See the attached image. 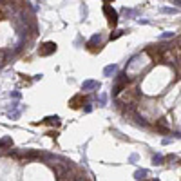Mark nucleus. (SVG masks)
I'll return each instance as SVG.
<instances>
[{
  "label": "nucleus",
  "mask_w": 181,
  "mask_h": 181,
  "mask_svg": "<svg viewBox=\"0 0 181 181\" xmlns=\"http://www.w3.org/2000/svg\"><path fill=\"white\" fill-rule=\"evenodd\" d=\"M127 83H129V78L125 73H120L116 76V82H114V87H112V96H118L123 89H127Z\"/></svg>",
  "instance_id": "nucleus-1"
},
{
  "label": "nucleus",
  "mask_w": 181,
  "mask_h": 181,
  "mask_svg": "<svg viewBox=\"0 0 181 181\" xmlns=\"http://www.w3.org/2000/svg\"><path fill=\"white\" fill-rule=\"evenodd\" d=\"M53 53H56V43L54 42H45L38 47V54L40 56H51Z\"/></svg>",
  "instance_id": "nucleus-2"
},
{
  "label": "nucleus",
  "mask_w": 181,
  "mask_h": 181,
  "mask_svg": "<svg viewBox=\"0 0 181 181\" xmlns=\"http://www.w3.org/2000/svg\"><path fill=\"white\" fill-rule=\"evenodd\" d=\"M103 13H105V16H107V20H109L110 26H116L118 24V13L110 7V4H105L103 6Z\"/></svg>",
  "instance_id": "nucleus-3"
},
{
  "label": "nucleus",
  "mask_w": 181,
  "mask_h": 181,
  "mask_svg": "<svg viewBox=\"0 0 181 181\" xmlns=\"http://www.w3.org/2000/svg\"><path fill=\"white\" fill-rule=\"evenodd\" d=\"M100 89V82L96 80H87L82 83V90H98Z\"/></svg>",
  "instance_id": "nucleus-4"
},
{
  "label": "nucleus",
  "mask_w": 181,
  "mask_h": 181,
  "mask_svg": "<svg viewBox=\"0 0 181 181\" xmlns=\"http://www.w3.org/2000/svg\"><path fill=\"white\" fill-rule=\"evenodd\" d=\"M69 105H71L73 109H80V107L83 105V94H76L74 98H71Z\"/></svg>",
  "instance_id": "nucleus-5"
},
{
  "label": "nucleus",
  "mask_w": 181,
  "mask_h": 181,
  "mask_svg": "<svg viewBox=\"0 0 181 181\" xmlns=\"http://www.w3.org/2000/svg\"><path fill=\"white\" fill-rule=\"evenodd\" d=\"M100 42H102V35L98 33V35H94L93 38H90V40L87 42V47H89V49H94V45H96V43H100Z\"/></svg>",
  "instance_id": "nucleus-6"
},
{
  "label": "nucleus",
  "mask_w": 181,
  "mask_h": 181,
  "mask_svg": "<svg viewBox=\"0 0 181 181\" xmlns=\"http://www.w3.org/2000/svg\"><path fill=\"white\" fill-rule=\"evenodd\" d=\"M42 123H45V125H54V127H58L60 125V118L58 116H47Z\"/></svg>",
  "instance_id": "nucleus-7"
},
{
  "label": "nucleus",
  "mask_w": 181,
  "mask_h": 181,
  "mask_svg": "<svg viewBox=\"0 0 181 181\" xmlns=\"http://www.w3.org/2000/svg\"><path fill=\"white\" fill-rule=\"evenodd\" d=\"M11 149L13 147V140L9 138V136H6V138H2V140H0V149Z\"/></svg>",
  "instance_id": "nucleus-8"
},
{
  "label": "nucleus",
  "mask_w": 181,
  "mask_h": 181,
  "mask_svg": "<svg viewBox=\"0 0 181 181\" xmlns=\"http://www.w3.org/2000/svg\"><path fill=\"white\" fill-rule=\"evenodd\" d=\"M116 69H118V67H116L114 63H112V65H107L105 69H103V74H105V76H110L112 73H116Z\"/></svg>",
  "instance_id": "nucleus-9"
},
{
  "label": "nucleus",
  "mask_w": 181,
  "mask_h": 181,
  "mask_svg": "<svg viewBox=\"0 0 181 181\" xmlns=\"http://www.w3.org/2000/svg\"><path fill=\"white\" fill-rule=\"evenodd\" d=\"M145 176H147V170H138L134 174V177L138 179V181H141V179H145Z\"/></svg>",
  "instance_id": "nucleus-10"
},
{
  "label": "nucleus",
  "mask_w": 181,
  "mask_h": 181,
  "mask_svg": "<svg viewBox=\"0 0 181 181\" xmlns=\"http://www.w3.org/2000/svg\"><path fill=\"white\" fill-rule=\"evenodd\" d=\"M161 13H170V15H176L177 9H172V7H161Z\"/></svg>",
  "instance_id": "nucleus-11"
},
{
  "label": "nucleus",
  "mask_w": 181,
  "mask_h": 181,
  "mask_svg": "<svg viewBox=\"0 0 181 181\" xmlns=\"http://www.w3.org/2000/svg\"><path fill=\"white\" fill-rule=\"evenodd\" d=\"M87 13H89V11H87V6L83 4V6H82V18H87Z\"/></svg>",
  "instance_id": "nucleus-12"
},
{
  "label": "nucleus",
  "mask_w": 181,
  "mask_h": 181,
  "mask_svg": "<svg viewBox=\"0 0 181 181\" xmlns=\"http://www.w3.org/2000/svg\"><path fill=\"white\" fill-rule=\"evenodd\" d=\"M161 161H163L161 156H154V163H156V165H161Z\"/></svg>",
  "instance_id": "nucleus-13"
},
{
  "label": "nucleus",
  "mask_w": 181,
  "mask_h": 181,
  "mask_svg": "<svg viewBox=\"0 0 181 181\" xmlns=\"http://www.w3.org/2000/svg\"><path fill=\"white\" fill-rule=\"evenodd\" d=\"M121 35H123V31H116L114 35H110V40H116V38H118V36H121Z\"/></svg>",
  "instance_id": "nucleus-14"
},
{
  "label": "nucleus",
  "mask_w": 181,
  "mask_h": 181,
  "mask_svg": "<svg viewBox=\"0 0 181 181\" xmlns=\"http://www.w3.org/2000/svg\"><path fill=\"white\" fill-rule=\"evenodd\" d=\"M105 102H107V98H105V96H100V107H103Z\"/></svg>",
  "instance_id": "nucleus-15"
},
{
  "label": "nucleus",
  "mask_w": 181,
  "mask_h": 181,
  "mask_svg": "<svg viewBox=\"0 0 181 181\" xmlns=\"http://www.w3.org/2000/svg\"><path fill=\"white\" fill-rule=\"evenodd\" d=\"M105 2H107V4H109V2H110V0H105Z\"/></svg>",
  "instance_id": "nucleus-16"
},
{
  "label": "nucleus",
  "mask_w": 181,
  "mask_h": 181,
  "mask_svg": "<svg viewBox=\"0 0 181 181\" xmlns=\"http://www.w3.org/2000/svg\"><path fill=\"white\" fill-rule=\"evenodd\" d=\"M152 181H160V179H152Z\"/></svg>",
  "instance_id": "nucleus-17"
}]
</instances>
